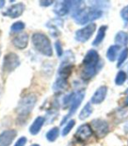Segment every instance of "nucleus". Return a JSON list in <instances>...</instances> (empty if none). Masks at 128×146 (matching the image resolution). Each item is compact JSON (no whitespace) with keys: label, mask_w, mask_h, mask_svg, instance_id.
I'll return each mask as SVG.
<instances>
[{"label":"nucleus","mask_w":128,"mask_h":146,"mask_svg":"<svg viewBox=\"0 0 128 146\" xmlns=\"http://www.w3.org/2000/svg\"><path fill=\"white\" fill-rule=\"evenodd\" d=\"M24 11H25V5L23 3H18L10 6L5 11V15L12 19H16L22 15Z\"/></svg>","instance_id":"obj_9"},{"label":"nucleus","mask_w":128,"mask_h":146,"mask_svg":"<svg viewBox=\"0 0 128 146\" xmlns=\"http://www.w3.org/2000/svg\"><path fill=\"white\" fill-rule=\"evenodd\" d=\"M68 87V79H64L61 78H56L54 86H53V89L55 92H60L61 91L66 90Z\"/></svg>","instance_id":"obj_16"},{"label":"nucleus","mask_w":128,"mask_h":146,"mask_svg":"<svg viewBox=\"0 0 128 146\" xmlns=\"http://www.w3.org/2000/svg\"><path fill=\"white\" fill-rule=\"evenodd\" d=\"M55 49H56V53H57V56L59 57H61L62 55H63V49H62V46H61V43L60 40H57L55 41Z\"/></svg>","instance_id":"obj_26"},{"label":"nucleus","mask_w":128,"mask_h":146,"mask_svg":"<svg viewBox=\"0 0 128 146\" xmlns=\"http://www.w3.org/2000/svg\"><path fill=\"white\" fill-rule=\"evenodd\" d=\"M44 122H45V118L44 117H42V116H38L34 121V122L32 123V125L30 126V128H29V132L32 134V135H37L40 131V129H41V128H42V126L44 125Z\"/></svg>","instance_id":"obj_15"},{"label":"nucleus","mask_w":128,"mask_h":146,"mask_svg":"<svg viewBox=\"0 0 128 146\" xmlns=\"http://www.w3.org/2000/svg\"><path fill=\"white\" fill-rule=\"evenodd\" d=\"M115 42L117 43V45H123V46H126L128 43V35L127 33L124 32V31H120L115 36Z\"/></svg>","instance_id":"obj_19"},{"label":"nucleus","mask_w":128,"mask_h":146,"mask_svg":"<svg viewBox=\"0 0 128 146\" xmlns=\"http://www.w3.org/2000/svg\"><path fill=\"white\" fill-rule=\"evenodd\" d=\"M127 57H128V48H124L121 51V53H120V55L119 56V60H118V64H117V66H118L119 68L121 67Z\"/></svg>","instance_id":"obj_23"},{"label":"nucleus","mask_w":128,"mask_h":146,"mask_svg":"<svg viewBox=\"0 0 128 146\" xmlns=\"http://www.w3.org/2000/svg\"><path fill=\"white\" fill-rule=\"evenodd\" d=\"M32 42L34 48L41 55L46 56H52L53 48L48 37L42 33H35L32 36Z\"/></svg>","instance_id":"obj_3"},{"label":"nucleus","mask_w":128,"mask_h":146,"mask_svg":"<svg viewBox=\"0 0 128 146\" xmlns=\"http://www.w3.org/2000/svg\"><path fill=\"white\" fill-rule=\"evenodd\" d=\"M29 37L26 33H21L13 39V44L18 49H25L28 45Z\"/></svg>","instance_id":"obj_13"},{"label":"nucleus","mask_w":128,"mask_h":146,"mask_svg":"<svg viewBox=\"0 0 128 146\" xmlns=\"http://www.w3.org/2000/svg\"><path fill=\"white\" fill-rule=\"evenodd\" d=\"M103 12L98 8L82 7V5H77L72 10V17L76 23L84 25L92 20L101 18Z\"/></svg>","instance_id":"obj_2"},{"label":"nucleus","mask_w":128,"mask_h":146,"mask_svg":"<svg viewBox=\"0 0 128 146\" xmlns=\"http://www.w3.org/2000/svg\"><path fill=\"white\" fill-rule=\"evenodd\" d=\"M125 102H126V105L128 106V97L126 98V100H125Z\"/></svg>","instance_id":"obj_31"},{"label":"nucleus","mask_w":128,"mask_h":146,"mask_svg":"<svg viewBox=\"0 0 128 146\" xmlns=\"http://www.w3.org/2000/svg\"><path fill=\"white\" fill-rule=\"evenodd\" d=\"M120 16L125 21H128V5L125 6L120 12Z\"/></svg>","instance_id":"obj_27"},{"label":"nucleus","mask_w":128,"mask_h":146,"mask_svg":"<svg viewBox=\"0 0 128 146\" xmlns=\"http://www.w3.org/2000/svg\"><path fill=\"white\" fill-rule=\"evenodd\" d=\"M26 137H20L14 144V146H25L26 143Z\"/></svg>","instance_id":"obj_28"},{"label":"nucleus","mask_w":128,"mask_h":146,"mask_svg":"<svg viewBox=\"0 0 128 146\" xmlns=\"http://www.w3.org/2000/svg\"><path fill=\"white\" fill-rule=\"evenodd\" d=\"M93 112V108L90 103H87L86 105L83 107V108L81 110V113L79 114V119L80 120H85L86 118L90 117V114Z\"/></svg>","instance_id":"obj_20"},{"label":"nucleus","mask_w":128,"mask_h":146,"mask_svg":"<svg viewBox=\"0 0 128 146\" xmlns=\"http://www.w3.org/2000/svg\"><path fill=\"white\" fill-rule=\"evenodd\" d=\"M53 3H54V1H40V5H41V6H45V7L51 5Z\"/></svg>","instance_id":"obj_29"},{"label":"nucleus","mask_w":128,"mask_h":146,"mask_svg":"<svg viewBox=\"0 0 128 146\" xmlns=\"http://www.w3.org/2000/svg\"><path fill=\"white\" fill-rule=\"evenodd\" d=\"M17 135V132L14 129L5 130L0 134V146H10Z\"/></svg>","instance_id":"obj_10"},{"label":"nucleus","mask_w":128,"mask_h":146,"mask_svg":"<svg viewBox=\"0 0 128 146\" xmlns=\"http://www.w3.org/2000/svg\"><path fill=\"white\" fill-rule=\"evenodd\" d=\"M92 132H93V130L89 124H82L77 129V131L76 133V137H77V139L84 141L90 137L92 135Z\"/></svg>","instance_id":"obj_14"},{"label":"nucleus","mask_w":128,"mask_h":146,"mask_svg":"<svg viewBox=\"0 0 128 146\" xmlns=\"http://www.w3.org/2000/svg\"><path fill=\"white\" fill-rule=\"evenodd\" d=\"M92 124V130L95 131L97 137L101 138L104 137V135L109 131V125L107 121L102 120V119H95L91 121Z\"/></svg>","instance_id":"obj_8"},{"label":"nucleus","mask_w":128,"mask_h":146,"mask_svg":"<svg viewBox=\"0 0 128 146\" xmlns=\"http://www.w3.org/2000/svg\"><path fill=\"white\" fill-rule=\"evenodd\" d=\"M127 76H128V64H127Z\"/></svg>","instance_id":"obj_33"},{"label":"nucleus","mask_w":128,"mask_h":146,"mask_svg":"<svg viewBox=\"0 0 128 146\" xmlns=\"http://www.w3.org/2000/svg\"><path fill=\"white\" fill-rule=\"evenodd\" d=\"M95 30H96V24L90 23L86 27H82V29L77 30L76 35H75V39L77 41H79V42H86L87 40L90 39V37L95 32Z\"/></svg>","instance_id":"obj_7"},{"label":"nucleus","mask_w":128,"mask_h":146,"mask_svg":"<svg viewBox=\"0 0 128 146\" xmlns=\"http://www.w3.org/2000/svg\"><path fill=\"white\" fill-rule=\"evenodd\" d=\"M107 92H108V88L104 86H100L97 91L95 92V93L93 94V96L91 97V103L92 104H100L102 103L105 98H106V95H107Z\"/></svg>","instance_id":"obj_12"},{"label":"nucleus","mask_w":128,"mask_h":146,"mask_svg":"<svg viewBox=\"0 0 128 146\" xmlns=\"http://www.w3.org/2000/svg\"><path fill=\"white\" fill-rule=\"evenodd\" d=\"M84 96H85V92L83 91H79L77 92H73V97H72V100H71L70 104H69V111L67 115L62 119L61 125H63V123H65L68 121V119L77 112V108L80 107L82 101L84 99Z\"/></svg>","instance_id":"obj_5"},{"label":"nucleus","mask_w":128,"mask_h":146,"mask_svg":"<svg viewBox=\"0 0 128 146\" xmlns=\"http://www.w3.org/2000/svg\"><path fill=\"white\" fill-rule=\"evenodd\" d=\"M37 101V97L30 93L26 96H24L18 101V104L16 108V112L20 117H25L32 112V110L34 109L35 104Z\"/></svg>","instance_id":"obj_4"},{"label":"nucleus","mask_w":128,"mask_h":146,"mask_svg":"<svg viewBox=\"0 0 128 146\" xmlns=\"http://www.w3.org/2000/svg\"><path fill=\"white\" fill-rule=\"evenodd\" d=\"M120 46L119 45H112L110 46V48H108L107 52H106V57L110 62H114L117 58V56H118L119 52L120 51Z\"/></svg>","instance_id":"obj_17"},{"label":"nucleus","mask_w":128,"mask_h":146,"mask_svg":"<svg viewBox=\"0 0 128 146\" xmlns=\"http://www.w3.org/2000/svg\"><path fill=\"white\" fill-rule=\"evenodd\" d=\"M72 5L73 1L58 2L54 8V13L58 16H65L69 13L70 9L72 8Z\"/></svg>","instance_id":"obj_11"},{"label":"nucleus","mask_w":128,"mask_h":146,"mask_svg":"<svg viewBox=\"0 0 128 146\" xmlns=\"http://www.w3.org/2000/svg\"><path fill=\"white\" fill-rule=\"evenodd\" d=\"M20 65V60L18 55L15 53H9L4 57L3 61V71L5 73H11Z\"/></svg>","instance_id":"obj_6"},{"label":"nucleus","mask_w":128,"mask_h":146,"mask_svg":"<svg viewBox=\"0 0 128 146\" xmlns=\"http://www.w3.org/2000/svg\"><path fill=\"white\" fill-rule=\"evenodd\" d=\"M99 55L98 51L90 49L87 52L82 60V69L81 72V78L83 80L91 79L98 70Z\"/></svg>","instance_id":"obj_1"},{"label":"nucleus","mask_w":128,"mask_h":146,"mask_svg":"<svg viewBox=\"0 0 128 146\" xmlns=\"http://www.w3.org/2000/svg\"><path fill=\"white\" fill-rule=\"evenodd\" d=\"M5 2L4 0H0V9H2L5 6Z\"/></svg>","instance_id":"obj_30"},{"label":"nucleus","mask_w":128,"mask_h":146,"mask_svg":"<svg viewBox=\"0 0 128 146\" xmlns=\"http://www.w3.org/2000/svg\"><path fill=\"white\" fill-rule=\"evenodd\" d=\"M107 29H108V27L107 26H102V27H99L98 35H97V36H96L95 40H93V42H92V45L93 46H98V45H99L102 42V41L104 40Z\"/></svg>","instance_id":"obj_18"},{"label":"nucleus","mask_w":128,"mask_h":146,"mask_svg":"<svg viewBox=\"0 0 128 146\" xmlns=\"http://www.w3.org/2000/svg\"><path fill=\"white\" fill-rule=\"evenodd\" d=\"M75 124H76V121H75L74 120H70L68 121V123L64 126L63 129H62V132H61V135H63V137H65V135H67L70 131L71 129L74 128Z\"/></svg>","instance_id":"obj_24"},{"label":"nucleus","mask_w":128,"mask_h":146,"mask_svg":"<svg viewBox=\"0 0 128 146\" xmlns=\"http://www.w3.org/2000/svg\"><path fill=\"white\" fill-rule=\"evenodd\" d=\"M26 27V25L24 22L22 21H17L15 23H13L11 27V30L13 31V32H15V33H18V32H21L22 30H24Z\"/></svg>","instance_id":"obj_25"},{"label":"nucleus","mask_w":128,"mask_h":146,"mask_svg":"<svg viewBox=\"0 0 128 146\" xmlns=\"http://www.w3.org/2000/svg\"><path fill=\"white\" fill-rule=\"evenodd\" d=\"M59 135V129L57 127H55L51 129L46 135V137L48 139V141L49 142H54L57 139Z\"/></svg>","instance_id":"obj_21"},{"label":"nucleus","mask_w":128,"mask_h":146,"mask_svg":"<svg viewBox=\"0 0 128 146\" xmlns=\"http://www.w3.org/2000/svg\"><path fill=\"white\" fill-rule=\"evenodd\" d=\"M126 78H127V74L125 71L120 70L118 72V74L116 76L115 84L117 86H123L125 84V82L126 81Z\"/></svg>","instance_id":"obj_22"},{"label":"nucleus","mask_w":128,"mask_h":146,"mask_svg":"<svg viewBox=\"0 0 128 146\" xmlns=\"http://www.w3.org/2000/svg\"><path fill=\"white\" fill-rule=\"evenodd\" d=\"M31 146H40L39 144H33V145H31Z\"/></svg>","instance_id":"obj_32"}]
</instances>
